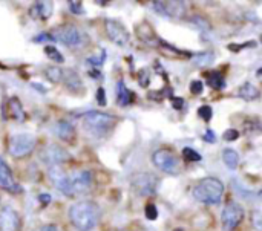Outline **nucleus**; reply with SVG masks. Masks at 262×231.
I'll return each instance as SVG.
<instances>
[{
    "label": "nucleus",
    "instance_id": "1",
    "mask_svg": "<svg viewBox=\"0 0 262 231\" xmlns=\"http://www.w3.org/2000/svg\"><path fill=\"white\" fill-rule=\"evenodd\" d=\"M101 210L92 201H80L71 205L69 221L78 231H92L100 222Z\"/></svg>",
    "mask_w": 262,
    "mask_h": 231
},
{
    "label": "nucleus",
    "instance_id": "2",
    "mask_svg": "<svg viewBox=\"0 0 262 231\" xmlns=\"http://www.w3.org/2000/svg\"><path fill=\"white\" fill-rule=\"evenodd\" d=\"M51 35H52L54 41H60L61 44H64L69 49H83L89 43L88 34L74 23H66V25L57 26L51 32Z\"/></svg>",
    "mask_w": 262,
    "mask_h": 231
},
{
    "label": "nucleus",
    "instance_id": "3",
    "mask_svg": "<svg viewBox=\"0 0 262 231\" xmlns=\"http://www.w3.org/2000/svg\"><path fill=\"white\" fill-rule=\"evenodd\" d=\"M115 124H117V118L111 113L92 110L83 117V129L88 133L98 136V138L107 136L112 132V129L115 127Z\"/></svg>",
    "mask_w": 262,
    "mask_h": 231
},
{
    "label": "nucleus",
    "instance_id": "4",
    "mask_svg": "<svg viewBox=\"0 0 262 231\" xmlns=\"http://www.w3.org/2000/svg\"><path fill=\"white\" fill-rule=\"evenodd\" d=\"M224 195V184L216 178H204L193 187V198L206 205H216Z\"/></svg>",
    "mask_w": 262,
    "mask_h": 231
},
{
    "label": "nucleus",
    "instance_id": "5",
    "mask_svg": "<svg viewBox=\"0 0 262 231\" xmlns=\"http://www.w3.org/2000/svg\"><path fill=\"white\" fill-rule=\"evenodd\" d=\"M37 147V138L31 133H17L11 136L9 144H8V153L15 158L21 159L31 155Z\"/></svg>",
    "mask_w": 262,
    "mask_h": 231
},
{
    "label": "nucleus",
    "instance_id": "6",
    "mask_svg": "<svg viewBox=\"0 0 262 231\" xmlns=\"http://www.w3.org/2000/svg\"><path fill=\"white\" fill-rule=\"evenodd\" d=\"M130 187L137 196H154L158 192L160 187V178L149 172H141L134 175L130 181Z\"/></svg>",
    "mask_w": 262,
    "mask_h": 231
},
{
    "label": "nucleus",
    "instance_id": "7",
    "mask_svg": "<svg viewBox=\"0 0 262 231\" xmlns=\"http://www.w3.org/2000/svg\"><path fill=\"white\" fill-rule=\"evenodd\" d=\"M152 163L158 170H161L163 173H167V175H178L181 172V167H180L181 164H180L178 158L172 152L164 150V149L154 152Z\"/></svg>",
    "mask_w": 262,
    "mask_h": 231
},
{
    "label": "nucleus",
    "instance_id": "8",
    "mask_svg": "<svg viewBox=\"0 0 262 231\" xmlns=\"http://www.w3.org/2000/svg\"><path fill=\"white\" fill-rule=\"evenodd\" d=\"M244 216H246V212H244V209H243L241 204H238V202H229L224 207L223 215H221L223 228L226 231L236 230L241 225Z\"/></svg>",
    "mask_w": 262,
    "mask_h": 231
},
{
    "label": "nucleus",
    "instance_id": "9",
    "mask_svg": "<svg viewBox=\"0 0 262 231\" xmlns=\"http://www.w3.org/2000/svg\"><path fill=\"white\" fill-rule=\"evenodd\" d=\"M71 159V155L66 152V149H63L58 144H48L41 149L40 152V161L43 164H46L48 167H54V166H60L61 163H66Z\"/></svg>",
    "mask_w": 262,
    "mask_h": 231
},
{
    "label": "nucleus",
    "instance_id": "10",
    "mask_svg": "<svg viewBox=\"0 0 262 231\" xmlns=\"http://www.w3.org/2000/svg\"><path fill=\"white\" fill-rule=\"evenodd\" d=\"M104 29H106V35L109 37V40L112 43H115L117 46L124 48L129 44V40H130L129 32L118 20L106 18L104 20Z\"/></svg>",
    "mask_w": 262,
    "mask_h": 231
},
{
    "label": "nucleus",
    "instance_id": "11",
    "mask_svg": "<svg viewBox=\"0 0 262 231\" xmlns=\"http://www.w3.org/2000/svg\"><path fill=\"white\" fill-rule=\"evenodd\" d=\"M94 176L89 170H80L75 172L72 176H69V189H71V196L75 198L78 195H83L91 190L92 187Z\"/></svg>",
    "mask_w": 262,
    "mask_h": 231
},
{
    "label": "nucleus",
    "instance_id": "12",
    "mask_svg": "<svg viewBox=\"0 0 262 231\" xmlns=\"http://www.w3.org/2000/svg\"><path fill=\"white\" fill-rule=\"evenodd\" d=\"M152 8L155 12L161 14L167 18H180L186 12V3L184 2H152Z\"/></svg>",
    "mask_w": 262,
    "mask_h": 231
},
{
    "label": "nucleus",
    "instance_id": "13",
    "mask_svg": "<svg viewBox=\"0 0 262 231\" xmlns=\"http://www.w3.org/2000/svg\"><path fill=\"white\" fill-rule=\"evenodd\" d=\"M0 189L9 193H20L21 187L15 182L11 169L8 167V164L3 161V158H0Z\"/></svg>",
    "mask_w": 262,
    "mask_h": 231
},
{
    "label": "nucleus",
    "instance_id": "14",
    "mask_svg": "<svg viewBox=\"0 0 262 231\" xmlns=\"http://www.w3.org/2000/svg\"><path fill=\"white\" fill-rule=\"evenodd\" d=\"M20 228V216L12 207H3L0 212V231H17Z\"/></svg>",
    "mask_w": 262,
    "mask_h": 231
},
{
    "label": "nucleus",
    "instance_id": "15",
    "mask_svg": "<svg viewBox=\"0 0 262 231\" xmlns=\"http://www.w3.org/2000/svg\"><path fill=\"white\" fill-rule=\"evenodd\" d=\"M5 118H12L18 123L26 120V113L25 109L20 103V100L17 97H11L6 103V117Z\"/></svg>",
    "mask_w": 262,
    "mask_h": 231
},
{
    "label": "nucleus",
    "instance_id": "16",
    "mask_svg": "<svg viewBox=\"0 0 262 231\" xmlns=\"http://www.w3.org/2000/svg\"><path fill=\"white\" fill-rule=\"evenodd\" d=\"M54 12V3L52 2H35L32 5V8L29 9V14L34 18H40V20H48Z\"/></svg>",
    "mask_w": 262,
    "mask_h": 231
},
{
    "label": "nucleus",
    "instance_id": "17",
    "mask_svg": "<svg viewBox=\"0 0 262 231\" xmlns=\"http://www.w3.org/2000/svg\"><path fill=\"white\" fill-rule=\"evenodd\" d=\"M54 132L60 140L68 143H71L75 138V127L68 120H58L54 126Z\"/></svg>",
    "mask_w": 262,
    "mask_h": 231
},
{
    "label": "nucleus",
    "instance_id": "18",
    "mask_svg": "<svg viewBox=\"0 0 262 231\" xmlns=\"http://www.w3.org/2000/svg\"><path fill=\"white\" fill-rule=\"evenodd\" d=\"M63 81H64V86L69 90H72V92H78V90H83L84 89V84H83L80 75L74 69L63 71Z\"/></svg>",
    "mask_w": 262,
    "mask_h": 231
},
{
    "label": "nucleus",
    "instance_id": "19",
    "mask_svg": "<svg viewBox=\"0 0 262 231\" xmlns=\"http://www.w3.org/2000/svg\"><path fill=\"white\" fill-rule=\"evenodd\" d=\"M134 101V94L130 89H127V86L124 84L123 80H120L117 83V103L120 107H126L129 104H132Z\"/></svg>",
    "mask_w": 262,
    "mask_h": 231
},
{
    "label": "nucleus",
    "instance_id": "20",
    "mask_svg": "<svg viewBox=\"0 0 262 231\" xmlns=\"http://www.w3.org/2000/svg\"><path fill=\"white\" fill-rule=\"evenodd\" d=\"M238 97L246 100V101H253V100H258L259 98V89L252 84V83H244L239 89H238Z\"/></svg>",
    "mask_w": 262,
    "mask_h": 231
},
{
    "label": "nucleus",
    "instance_id": "21",
    "mask_svg": "<svg viewBox=\"0 0 262 231\" xmlns=\"http://www.w3.org/2000/svg\"><path fill=\"white\" fill-rule=\"evenodd\" d=\"M239 161H241V158H239L238 152H235L233 149H224L223 150V163L226 164L227 169H230V170L238 169Z\"/></svg>",
    "mask_w": 262,
    "mask_h": 231
},
{
    "label": "nucleus",
    "instance_id": "22",
    "mask_svg": "<svg viewBox=\"0 0 262 231\" xmlns=\"http://www.w3.org/2000/svg\"><path fill=\"white\" fill-rule=\"evenodd\" d=\"M207 83H209V86H210L212 89H215V90H221V89H224V87L227 86L224 75H223L221 72H218V71L209 74Z\"/></svg>",
    "mask_w": 262,
    "mask_h": 231
},
{
    "label": "nucleus",
    "instance_id": "23",
    "mask_svg": "<svg viewBox=\"0 0 262 231\" xmlns=\"http://www.w3.org/2000/svg\"><path fill=\"white\" fill-rule=\"evenodd\" d=\"M45 75L52 83H60L63 80V69L58 66H49L45 69Z\"/></svg>",
    "mask_w": 262,
    "mask_h": 231
},
{
    "label": "nucleus",
    "instance_id": "24",
    "mask_svg": "<svg viewBox=\"0 0 262 231\" xmlns=\"http://www.w3.org/2000/svg\"><path fill=\"white\" fill-rule=\"evenodd\" d=\"M213 60H215V55L212 52H200V54L193 55V58H192L193 64H196V66H207Z\"/></svg>",
    "mask_w": 262,
    "mask_h": 231
},
{
    "label": "nucleus",
    "instance_id": "25",
    "mask_svg": "<svg viewBox=\"0 0 262 231\" xmlns=\"http://www.w3.org/2000/svg\"><path fill=\"white\" fill-rule=\"evenodd\" d=\"M45 54H46V57L51 58L54 63H63V61H64V58H63V55L60 54V51H58L55 46H52V44L45 46Z\"/></svg>",
    "mask_w": 262,
    "mask_h": 231
},
{
    "label": "nucleus",
    "instance_id": "26",
    "mask_svg": "<svg viewBox=\"0 0 262 231\" xmlns=\"http://www.w3.org/2000/svg\"><path fill=\"white\" fill-rule=\"evenodd\" d=\"M104 61H106V51H104V49H101L98 55H92V57H89V58L86 60V63L91 64V66L95 67V69H98L100 66H103Z\"/></svg>",
    "mask_w": 262,
    "mask_h": 231
},
{
    "label": "nucleus",
    "instance_id": "27",
    "mask_svg": "<svg viewBox=\"0 0 262 231\" xmlns=\"http://www.w3.org/2000/svg\"><path fill=\"white\" fill-rule=\"evenodd\" d=\"M183 158L187 161V163H198L203 159V156L195 150V149H190V147H184L183 149Z\"/></svg>",
    "mask_w": 262,
    "mask_h": 231
},
{
    "label": "nucleus",
    "instance_id": "28",
    "mask_svg": "<svg viewBox=\"0 0 262 231\" xmlns=\"http://www.w3.org/2000/svg\"><path fill=\"white\" fill-rule=\"evenodd\" d=\"M190 21L195 23V25H196L200 29H203V31H209V29H210V21L206 20V18L201 17V15H192Z\"/></svg>",
    "mask_w": 262,
    "mask_h": 231
},
{
    "label": "nucleus",
    "instance_id": "29",
    "mask_svg": "<svg viewBox=\"0 0 262 231\" xmlns=\"http://www.w3.org/2000/svg\"><path fill=\"white\" fill-rule=\"evenodd\" d=\"M144 213H146V218H147L149 221H155V219L158 218V209H157V205H155L154 202H149V204L146 205Z\"/></svg>",
    "mask_w": 262,
    "mask_h": 231
},
{
    "label": "nucleus",
    "instance_id": "30",
    "mask_svg": "<svg viewBox=\"0 0 262 231\" xmlns=\"http://www.w3.org/2000/svg\"><path fill=\"white\" fill-rule=\"evenodd\" d=\"M198 115H200L206 123H209V121L212 120V117H213V110H212L210 106H201V107L198 109Z\"/></svg>",
    "mask_w": 262,
    "mask_h": 231
},
{
    "label": "nucleus",
    "instance_id": "31",
    "mask_svg": "<svg viewBox=\"0 0 262 231\" xmlns=\"http://www.w3.org/2000/svg\"><path fill=\"white\" fill-rule=\"evenodd\" d=\"M250 222H252V225H253V228L256 231H261L262 230V219H261V213L258 212V210H255V212H252V215H250Z\"/></svg>",
    "mask_w": 262,
    "mask_h": 231
},
{
    "label": "nucleus",
    "instance_id": "32",
    "mask_svg": "<svg viewBox=\"0 0 262 231\" xmlns=\"http://www.w3.org/2000/svg\"><path fill=\"white\" fill-rule=\"evenodd\" d=\"M203 89H204V84H203L201 80H193V81L190 83V92H192L193 95L203 94Z\"/></svg>",
    "mask_w": 262,
    "mask_h": 231
},
{
    "label": "nucleus",
    "instance_id": "33",
    "mask_svg": "<svg viewBox=\"0 0 262 231\" xmlns=\"http://www.w3.org/2000/svg\"><path fill=\"white\" fill-rule=\"evenodd\" d=\"M68 5H69V9L74 12V14H83L84 12V9H83V5H81V2H74V0H69L68 2Z\"/></svg>",
    "mask_w": 262,
    "mask_h": 231
},
{
    "label": "nucleus",
    "instance_id": "34",
    "mask_svg": "<svg viewBox=\"0 0 262 231\" xmlns=\"http://www.w3.org/2000/svg\"><path fill=\"white\" fill-rule=\"evenodd\" d=\"M224 140L226 141H235V140H238V136H239V132L236 130V129H229V130H226L224 132Z\"/></svg>",
    "mask_w": 262,
    "mask_h": 231
},
{
    "label": "nucleus",
    "instance_id": "35",
    "mask_svg": "<svg viewBox=\"0 0 262 231\" xmlns=\"http://www.w3.org/2000/svg\"><path fill=\"white\" fill-rule=\"evenodd\" d=\"M97 103H98L100 106H106V103H107V100H106V92H104L103 87H98V90H97Z\"/></svg>",
    "mask_w": 262,
    "mask_h": 231
},
{
    "label": "nucleus",
    "instance_id": "36",
    "mask_svg": "<svg viewBox=\"0 0 262 231\" xmlns=\"http://www.w3.org/2000/svg\"><path fill=\"white\" fill-rule=\"evenodd\" d=\"M45 40H48V41H54L52 35H51V34H48V32H43V34H38V35H35V37H34V41H35V43H41V41H45Z\"/></svg>",
    "mask_w": 262,
    "mask_h": 231
},
{
    "label": "nucleus",
    "instance_id": "37",
    "mask_svg": "<svg viewBox=\"0 0 262 231\" xmlns=\"http://www.w3.org/2000/svg\"><path fill=\"white\" fill-rule=\"evenodd\" d=\"M204 141L209 143V144L216 143V133H215L212 129H207V132H206V135H204Z\"/></svg>",
    "mask_w": 262,
    "mask_h": 231
},
{
    "label": "nucleus",
    "instance_id": "38",
    "mask_svg": "<svg viewBox=\"0 0 262 231\" xmlns=\"http://www.w3.org/2000/svg\"><path fill=\"white\" fill-rule=\"evenodd\" d=\"M35 231H61L57 225L54 224H48V225H43V227H38Z\"/></svg>",
    "mask_w": 262,
    "mask_h": 231
},
{
    "label": "nucleus",
    "instance_id": "39",
    "mask_svg": "<svg viewBox=\"0 0 262 231\" xmlns=\"http://www.w3.org/2000/svg\"><path fill=\"white\" fill-rule=\"evenodd\" d=\"M38 201L43 204V205H48L51 202V195L48 193H43V195H38Z\"/></svg>",
    "mask_w": 262,
    "mask_h": 231
},
{
    "label": "nucleus",
    "instance_id": "40",
    "mask_svg": "<svg viewBox=\"0 0 262 231\" xmlns=\"http://www.w3.org/2000/svg\"><path fill=\"white\" fill-rule=\"evenodd\" d=\"M172 101H173V104H172V106H173L175 109H178V110H180V109L183 107V103H184V100H183V98H173Z\"/></svg>",
    "mask_w": 262,
    "mask_h": 231
},
{
    "label": "nucleus",
    "instance_id": "41",
    "mask_svg": "<svg viewBox=\"0 0 262 231\" xmlns=\"http://www.w3.org/2000/svg\"><path fill=\"white\" fill-rule=\"evenodd\" d=\"M31 86H32V87H35V89H37V92H40V94H46L45 86H41V84H38V83H31Z\"/></svg>",
    "mask_w": 262,
    "mask_h": 231
},
{
    "label": "nucleus",
    "instance_id": "42",
    "mask_svg": "<svg viewBox=\"0 0 262 231\" xmlns=\"http://www.w3.org/2000/svg\"><path fill=\"white\" fill-rule=\"evenodd\" d=\"M89 75H91V77H94V80H101V74H100V71L92 69V71H89Z\"/></svg>",
    "mask_w": 262,
    "mask_h": 231
},
{
    "label": "nucleus",
    "instance_id": "43",
    "mask_svg": "<svg viewBox=\"0 0 262 231\" xmlns=\"http://www.w3.org/2000/svg\"><path fill=\"white\" fill-rule=\"evenodd\" d=\"M173 231H184V230H183V228H175Z\"/></svg>",
    "mask_w": 262,
    "mask_h": 231
}]
</instances>
